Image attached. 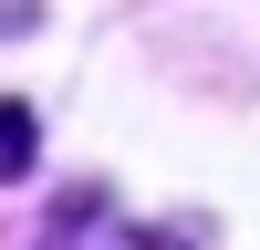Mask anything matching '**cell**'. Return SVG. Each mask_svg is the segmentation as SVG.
I'll return each mask as SVG.
<instances>
[{
  "mask_svg": "<svg viewBox=\"0 0 260 250\" xmlns=\"http://www.w3.org/2000/svg\"><path fill=\"white\" fill-rule=\"evenodd\" d=\"M21 167H31V115L0 104V177H21Z\"/></svg>",
  "mask_w": 260,
  "mask_h": 250,
  "instance_id": "cell-2",
  "label": "cell"
},
{
  "mask_svg": "<svg viewBox=\"0 0 260 250\" xmlns=\"http://www.w3.org/2000/svg\"><path fill=\"white\" fill-rule=\"evenodd\" d=\"M31 250H187L177 229H146V219H115V208H62Z\"/></svg>",
  "mask_w": 260,
  "mask_h": 250,
  "instance_id": "cell-1",
  "label": "cell"
}]
</instances>
